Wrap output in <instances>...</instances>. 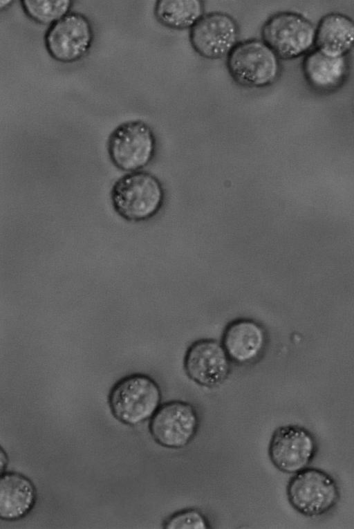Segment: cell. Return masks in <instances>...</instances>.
Instances as JSON below:
<instances>
[{"instance_id":"cell-8","label":"cell","mask_w":354,"mask_h":529,"mask_svg":"<svg viewBox=\"0 0 354 529\" xmlns=\"http://www.w3.org/2000/svg\"><path fill=\"white\" fill-rule=\"evenodd\" d=\"M93 38V29L88 19L82 14L69 12L49 26L44 42L53 59L68 63L79 60L86 54Z\"/></svg>"},{"instance_id":"cell-20","label":"cell","mask_w":354,"mask_h":529,"mask_svg":"<svg viewBox=\"0 0 354 529\" xmlns=\"http://www.w3.org/2000/svg\"><path fill=\"white\" fill-rule=\"evenodd\" d=\"M12 1H0V8L3 9L4 7L9 6Z\"/></svg>"},{"instance_id":"cell-3","label":"cell","mask_w":354,"mask_h":529,"mask_svg":"<svg viewBox=\"0 0 354 529\" xmlns=\"http://www.w3.org/2000/svg\"><path fill=\"white\" fill-rule=\"evenodd\" d=\"M288 501L306 517H319L332 510L337 504L339 488L336 480L326 471L308 467L290 479L286 489Z\"/></svg>"},{"instance_id":"cell-10","label":"cell","mask_w":354,"mask_h":529,"mask_svg":"<svg viewBox=\"0 0 354 529\" xmlns=\"http://www.w3.org/2000/svg\"><path fill=\"white\" fill-rule=\"evenodd\" d=\"M198 425L197 413L192 405L173 400L160 406L150 419L149 431L159 445L177 449L191 441Z\"/></svg>"},{"instance_id":"cell-18","label":"cell","mask_w":354,"mask_h":529,"mask_svg":"<svg viewBox=\"0 0 354 529\" xmlns=\"http://www.w3.org/2000/svg\"><path fill=\"white\" fill-rule=\"evenodd\" d=\"M167 529H206L208 524L203 514L194 509H187L169 517L164 524Z\"/></svg>"},{"instance_id":"cell-14","label":"cell","mask_w":354,"mask_h":529,"mask_svg":"<svg viewBox=\"0 0 354 529\" xmlns=\"http://www.w3.org/2000/svg\"><path fill=\"white\" fill-rule=\"evenodd\" d=\"M315 46L328 56L346 57L354 47V21L338 12L324 15L316 27Z\"/></svg>"},{"instance_id":"cell-5","label":"cell","mask_w":354,"mask_h":529,"mask_svg":"<svg viewBox=\"0 0 354 529\" xmlns=\"http://www.w3.org/2000/svg\"><path fill=\"white\" fill-rule=\"evenodd\" d=\"M261 37L280 59H292L312 50L315 46L316 27L299 13L281 12L264 23Z\"/></svg>"},{"instance_id":"cell-9","label":"cell","mask_w":354,"mask_h":529,"mask_svg":"<svg viewBox=\"0 0 354 529\" xmlns=\"http://www.w3.org/2000/svg\"><path fill=\"white\" fill-rule=\"evenodd\" d=\"M236 21L223 12L205 14L190 29L189 39L194 50L209 59L227 57L239 44Z\"/></svg>"},{"instance_id":"cell-7","label":"cell","mask_w":354,"mask_h":529,"mask_svg":"<svg viewBox=\"0 0 354 529\" xmlns=\"http://www.w3.org/2000/svg\"><path fill=\"white\" fill-rule=\"evenodd\" d=\"M317 449V439L310 430L300 425H287L273 432L268 454L279 471L294 474L309 466Z\"/></svg>"},{"instance_id":"cell-12","label":"cell","mask_w":354,"mask_h":529,"mask_svg":"<svg viewBox=\"0 0 354 529\" xmlns=\"http://www.w3.org/2000/svg\"><path fill=\"white\" fill-rule=\"evenodd\" d=\"M266 344V333L257 322L247 319L230 324L225 330L222 344L231 360L248 364L262 353Z\"/></svg>"},{"instance_id":"cell-17","label":"cell","mask_w":354,"mask_h":529,"mask_svg":"<svg viewBox=\"0 0 354 529\" xmlns=\"http://www.w3.org/2000/svg\"><path fill=\"white\" fill-rule=\"evenodd\" d=\"M21 3L28 17L50 26L68 15L73 4L70 0H25Z\"/></svg>"},{"instance_id":"cell-1","label":"cell","mask_w":354,"mask_h":529,"mask_svg":"<svg viewBox=\"0 0 354 529\" xmlns=\"http://www.w3.org/2000/svg\"><path fill=\"white\" fill-rule=\"evenodd\" d=\"M161 391L157 382L143 373H133L118 380L109 394L113 416L131 426L151 419L160 406Z\"/></svg>"},{"instance_id":"cell-2","label":"cell","mask_w":354,"mask_h":529,"mask_svg":"<svg viewBox=\"0 0 354 529\" xmlns=\"http://www.w3.org/2000/svg\"><path fill=\"white\" fill-rule=\"evenodd\" d=\"M227 68L234 81L250 89L272 84L278 78L280 59L263 40L239 42L227 57Z\"/></svg>"},{"instance_id":"cell-16","label":"cell","mask_w":354,"mask_h":529,"mask_svg":"<svg viewBox=\"0 0 354 529\" xmlns=\"http://www.w3.org/2000/svg\"><path fill=\"white\" fill-rule=\"evenodd\" d=\"M154 14L167 28L191 29L205 15L204 5L200 0H159L155 5Z\"/></svg>"},{"instance_id":"cell-11","label":"cell","mask_w":354,"mask_h":529,"mask_svg":"<svg viewBox=\"0 0 354 529\" xmlns=\"http://www.w3.org/2000/svg\"><path fill=\"white\" fill-rule=\"evenodd\" d=\"M230 358L222 344L204 339L194 342L185 358V369L195 382L207 387L220 384L230 370Z\"/></svg>"},{"instance_id":"cell-6","label":"cell","mask_w":354,"mask_h":529,"mask_svg":"<svg viewBox=\"0 0 354 529\" xmlns=\"http://www.w3.org/2000/svg\"><path fill=\"white\" fill-rule=\"evenodd\" d=\"M156 147L149 126L141 120H131L118 126L108 141V153L118 169L139 171L151 160Z\"/></svg>"},{"instance_id":"cell-13","label":"cell","mask_w":354,"mask_h":529,"mask_svg":"<svg viewBox=\"0 0 354 529\" xmlns=\"http://www.w3.org/2000/svg\"><path fill=\"white\" fill-rule=\"evenodd\" d=\"M37 500L35 485L28 477L15 472H4L0 479V517L14 521L24 517Z\"/></svg>"},{"instance_id":"cell-15","label":"cell","mask_w":354,"mask_h":529,"mask_svg":"<svg viewBox=\"0 0 354 529\" xmlns=\"http://www.w3.org/2000/svg\"><path fill=\"white\" fill-rule=\"evenodd\" d=\"M303 71L309 84L320 91H331L344 80L348 72L346 57L328 56L317 48L305 55Z\"/></svg>"},{"instance_id":"cell-4","label":"cell","mask_w":354,"mask_h":529,"mask_svg":"<svg viewBox=\"0 0 354 529\" xmlns=\"http://www.w3.org/2000/svg\"><path fill=\"white\" fill-rule=\"evenodd\" d=\"M162 197V189L157 178L140 171L120 178L111 193L115 210L130 221H140L153 216L161 205Z\"/></svg>"},{"instance_id":"cell-19","label":"cell","mask_w":354,"mask_h":529,"mask_svg":"<svg viewBox=\"0 0 354 529\" xmlns=\"http://www.w3.org/2000/svg\"><path fill=\"white\" fill-rule=\"evenodd\" d=\"M7 463H8L7 455L3 452V449L1 448V473L4 472V470L6 467Z\"/></svg>"}]
</instances>
